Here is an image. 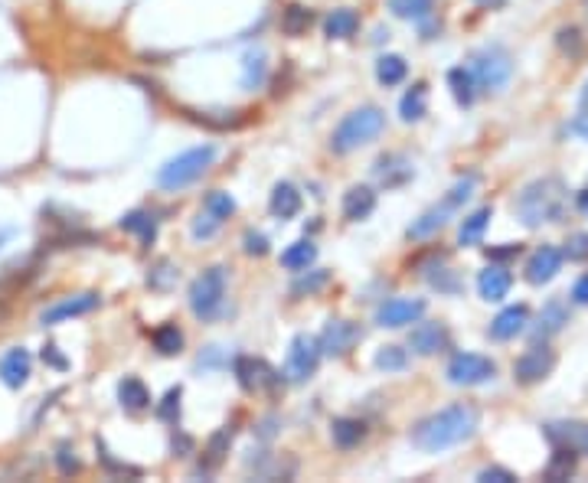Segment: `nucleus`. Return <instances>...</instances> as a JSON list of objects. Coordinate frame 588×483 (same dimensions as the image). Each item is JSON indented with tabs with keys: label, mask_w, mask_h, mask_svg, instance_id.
Instances as JSON below:
<instances>
[{
	"label": "nucleus",
	"mask_w": 588,
	"mask_h": 483,
	"mask_svg": "<svg viewBox=\"0 0 588 483\" xmlns=\"http://www.w3.org/2000/svg\"><path fill=\"white\" fill-rule=\"evenodd\" d=\"M229 441H232V431H229V428H223V431L213 434V438H210V448H206V454H210V464H206V470H213V467H216L219 460L226 458Z\"/></svg>",
	"instance_id": "40"
},
{
	"label": "nucleus",
	"mask_w": 588,
	"mask_h": 483,
	"mask_svg": "<svg viewBox=\"0 0 588 483\" xmlns=\"http://www.w3.org/2000/svg\"><path fill=\"white\" fill-rule=\"evenodd\" d=\"M320 340L311 334H298L291 340V350H288V363H285V375L291 383H308L314 373H318L320 363Z\"/></svg>",
	"instance_id": "7"
},
{
	"label": "nucleus",
	"mask_w": 588,
	"mask_h": 483,
	"mask_svg": "<svg viewBox=\"0 0 588 483\" xmlns=\"http://www.w3.org/2000/svg\"><path fill=\"white\" fill-rule=\"evenodd\" d=\"M154 350H157L160 356H176V353L184 350V334H180L174 324L157 327V330H154Z\"/></svg>",
	"instance_id": "35"
},
{
	"label": "nucleus",
	"mask_w": 588,
	"mask_h": 483,
	"mask_svg": "<svg viewBox=\"0 0 588 483\" xmlns=\"http://www.w3.org/2000/svg\"><path fill=\"white\" fill-rule=\"evenodd\" d=\"M327 281H330L327 271H314L311 278H301V281H294V294H314V291H320V288H324Z\"/></svg>",
	"instance_id": "47"
},
{
	"label": "nucleus",
	"mask_w": 588,
	"mask_h": 483,
	"mask_svg": "<svg viewBox=\"0 0 588 483\" xmlns=\"http://www.w3.org/2000/svg\"><path fill=\"white\" fill-rule=\"evenodd\" d=\"M470 72L478 79V89H484V92H500L513 75L510 52H507L504 46H484V50H478L474 59H470Z\"/></svg>",
	"instance_id": "5"
},
{
	"label": "nucleus",
	"mask_w": 588,
	"mask_h": 483,
	"mask_svg": "<svg viewBox=\"0 0 588 483\" xmlns=\"http://www.w3.org/2000/svg\"><path fill=\"white\" fill-rule=\"evenodd\" d=\"M180 395H184V389H180V385L164 395V402H160V409H157L160 421H176V418H180Z\"/></svg>",
	"instance_id": "43"
},
{
	"label": "nucleus",
	"mask_w": 588,
	"mask_h": 483,
	"mask_svg": "<svg viewBox=\"0 0 588 483\" xmlns=\"http://www.w3.org/2000/svg\"><path fill=\"white\" fill-rule=\"evenodd\" d=\"M121 229L125 232H135V235H141V242L144 245H151L154 242V235H157V223H154V216L151 213H128L125 219H121Z\"/></svg>",
	"instance_id": "34"
},
{
	"label": "nucleus",
	"mask_w": 588,
	"mask_h": 483,
	"mask_svg": "<svg viewBox=\"0 0 588 483\" xmlns=\"http://www.w3.org/2000/svg\"><path fill=\"white\" fill-rule=\"evenodd\" d=\"M422 314H425V300L422 298H389L386 304H379L376 324L389 327V330H399V327H409L415 320H422Z\"/></svg>",
	"instance_id": "10"
},
{
	"label": "nucleus",
	"mask_w": 588,
	"mask_h": 483,
	"mask_svg": "<svg viewBox=\"0 0 588 483\" xmlns=\"http://www.w3.org/2000/svg\"><path fill=\"white\" fill-rule=\"evenodd\" d=\"M314 259H318V245L308 239L294 242V245H288V249L281 251V265H285L288 271H308V265H314Z\"/></svg>",
	"instance_id": "28"
},
{
	"label": "nucleus",
	"mask_w": 588,
	"mask_h": 483,
	"mask_svg": "<svg viewBox=\"0 0 588 483\" xmlns=\"http://www.w3.org/2000/svg\"><path fill=\"white\" fill-rule=\"evenodd\" d=\"M219 225H223V219L213 216L210 209H203L200 216L194 219V239H213L219 232Z\"/></svg>",
	"instance_id": "42"
},
{
	"label": "nucleus",
	"mask_w": 588,
	"mask_h": 483,
	"mask_svg": "<svg viewBox=\"0 0 588 483\" xmlns=\"http://www.w3.org/2000/svg\"><path fill=\"white\" fill-rule=\"evenodd\" d=\"M572 131L582 134V137L588 141V115H579V118H575V121H572Z\"/></svg>",
	"instance_id": "55"
},
{
	"label": "nucleus",
	"mask_w": 588,
	"mask_h": 483,
	"mask_svg": "<svg viewBox=\"0 0 588 483\" xmlns=\"http://www.w3.org/2000/svg\"><path fill=\"white\" fill-rule=\"evenodd\" d=\"M480 483H513L517 480V474L513 470H507V467H484L478 474Z\"/></svg>",
	"instance_id": "49"
},
{
	"label": "nucleus",
	"mask_w": 588,
	"mask_h": 483,
	"mask_svg": "<svg viewBox=\"0 0 588 483\" xmlns=\"http://www.w3.org/2000/svg\"><path fill=\"white\" fill-rule=\"evenodd\" d=\"M356 340H360V327L350 320H330L320 334V350L327 356H346L356 346Z\"/></svg>",
	"instance_id": "12"
},
{
	"label": "nucleus",
	"mask_w": 588,
	"mask_h": 483,
	"mask_svg": "<svg viewBox=\"0 0 588 483\" xmlns=\"http://www.w3.org/2000/svg\"><path fill=\"white\" fill-rule=\"evenodd\" d=\"M510 284H513V278L504 265H490L478 275V291L484 300H504L507 294H510Z\"/></svg>",
	"instance_id": "17"
},
{
	"label": "nucleus",
	"mask_w": 588,
	"mask_h": 483,
	"mask_svg": "<svg viewBox=\"0 0 588 483\" xmlns=\"http://www.w3.org/2000/svg\"><path fill=\"white\" fill-rule=\"evenodd\" d=\"M494 375H497V363L488 356H480V353H458L448 363V383L454 385H480V383H490Z\"/></svg>",
	"instance_id": "8"
},
{
	"label": "nucleus",
	"mask_w": 588,
	"mask_h": 483,
	"mask_svg": "<svg viewBox=\"0 0 588 483\" xmlns=\"http://www.w3.org/2000/svg\"><path fill=\"white\" fill-rule=\"evenodd\" d=\"M478 425L480 415L474 405H448V409L435 412V415L422 418L419 425L412 428V444L425 450V454H441V450L474 438Z\"/></svg>",
	"instance_id": "1"
},
{
	"label": "nucleus",
	"mask_w": 588,
	"mask_h": 483,
	"mask_svg": "<svg viewBox=\"0 0 588 483\" xmlns=\"http://www.w3.org/2000/svg\"><path fill=\"white\" fill-rule=\"evenodd\" d=\"M553 369H555V353L549 350L546 343H533V346L513 363V379L520 385H536V383H543Z\"/></svg>",
	"instance_id": "9"
},
{
	"label": "nucleus",
	"mask_w": 588,
	"mask_h": 483,
	"mask_svg": "<svg viewBox=\"0 0 588 483\" xmlns=\"http://www.w3.org/2000/svg\"><path fill=\"white\" fill-rule=\"evenodd\" d=\"M575 203H579V209L588 216V190H582L579 196H575Z\"/></svg>",
	"instance_id": "57"
},
{
	"label": "nucleus",
	"mask_w": 588,
	"mask_h": 483,
	"mask_svg": "<svg viewBox=\"0 0 588 483\" xmlns=\"http://www.w3.org/2000/svg\"><path fill=\"white\" fill-rule=\"evenodd\" d=\"M373 174H376V180L383 186H403L412 176V164L403 157V154H386V157L376 160Z\"/></svg>",
	"instance_id": "18"
},
{
	"label": "nucleus",
	"mask_w": 588,
	"mask_h": 483,
	"mask_svg": "<svg viewBox=\"0 0 588 483\" xmlns=\"http://www.w3.org/2000/svg\"><path fill=\"white\" fill-rule=\"evenodd\" d=\"M405 363H409V353L403 346H383L376 353V366L386 369V373H399V369H405Z\"/></svg>",
	"instance_id": "39"
},
{
	"label": "nucleus",
	"mask_w": 588,
	"mask_h": 483,
	"mask_svg": "<svg viewBox=\"0 0 588 483\" xmlns=\"http://www.w3.org/2000/svg\"><path fill=\"white\" fill-rule=\"evenodd\" d=\"M405 75H409V66H405L403 56H395V52H389V56H379L376 62V79L386 89H393V85L405 82Z\"/></svg>",
	"instance_id": "32"
},
{
	"label": "nucleus",
	"mask_w": 588,
	"mask_h": 483,
	"mask_svg": "<svg viewBox=\"0 0 588 483\" xmlns=\"http://www.w3.org/2000/svg\"><path fill=\"white\" fill-rule=\"evenodd\" d=\"M203 209H210L213 216L223 219V223H226V219L235 213V200H232V196H229V193L213 190V193H206V200H203Z\"/></svg>",
	"instance_id": "38"
},
{
	"label": "nucleus",
	"mask_w": 588,
	"mask_h": 483,
	"mask_svg": "<svg viewBox=\"0 0 588 483\" xmlns=\"http://www.w3.org/2000/svg\"><path fill=\"white\" fill-rule=\"evenodd\" d=\"M448 203L441 209H429V213H422L415 223L409 225V239H429V235H435L438 229H445V223H448Z\"/></svg>",
	"instance_id": "30"
},
{
	"label": "nucleus",
	"mask_w": 588,
	"mask_h": 483,
	"mask_svg": "<svg viewBox=\"0 0 588 483\" xmlns=\"http://www.w3.org/2000/svg\"><path fill=\"white\" fill-rule=\"evenodd\" d=\"M356 30H360V17H356V10H350V7L334 10V14L324 20V33H327L330 40H350Z\"/></svg>",
	"instance_id": "24"
},
{
	"label": "nucleus",
	"mask_w": 588,
	"mask_h": 483,
	"mask_svg": "<svg viewBox=\"0 0 588 483\" xmlns=\"http://www.w3.org/2000/svg\"><path fill=\"white\" fill-rule=\"evenodd\" d=\"M216 160V147L213 144H200V147H190L184 154H176L174 160H167L164 167L157 170V184L164 190H184L186 184L200 180L210 164Z\"/></svg>",
	"instance_id": "4"
},
{
	"label": "nucleus",
	"mask_w": 588,
	"mask_h": 483,
	"mask_svg": "<svg viewBox=\"0 0 588 483\" xmlns=\"http://www.w3.org/2000/svg\"><path fill=\"white\" fill-rule=\"evenodd\" d=\"M245 255H269V239L261 232H245Z\"/></svg>",
	"instance_id": "50"
},
{
	"label": "nucleus",
	"mask_w": 588,
	"mask_h": 483,
	"mask_svg": "<svg viewBox=\"0 0 588 483\" xmlns=\"http://www.w3.org/2000/svg\"><path fill=\"white\" fill-rule=\"evenodd\" d=\"M99 308V294L85 291V294H76V298H66V300H56L52 308L43 310V324L52 327V324H62V320H72V317H82L89 310Z\"/></svg>",
	"instance_id": "14"
},
{
	"label": "nucleus",
	"mask_w": 588,
	"mask_h": 483,
	"mask_svg": "<svg viewBox=\"0 0 588 483\" xmlns=\"http://www.w3.org/2000/svg\"><path fill=\"white\" fill-rule=\"evenodd\" d=\"M569 324V308H565L563 300H549L546 308L539 310V320H536V336H553V334H559L563 327Z\"/></svg>",
	"instance_id": "20"
},
{
	"label": "nucleus",
	"mask_w": 588,
	"mask_h": 483,
	"mask_svg": "<svg viewBox=\"0 0 588 483\" xmlns=\"http://www.w3.org/2000/svg\"><path fill=\"white\" fill-rule=\"evenodd\" d=\"M118 399H121V405H125L128 412L151 409V392H147V385H144L141 379H135V375L121 379V385H118Z\"/></svg>",
	"instance_id": "23"
},
{
	"label": "nucleus",
	"mask_w": 588,
	"mask_h": 483,
	"mask_svg": "<svg viewBox=\"0 0 588 483\" xmlns=\"http://www.w3.org/2000/svg\"><path fill=\"white\" fill-rule=\"evenodd\" d=\"M330 438H334L337 448H356V444L366 438V425H363L360 418H334V425H330Z\"/></svg>",
	"instance_id": "21"
},
{
	"label": "nucleus",
	"mask_w": 588,
	"mask_h": 483,
	"mask_svg": "<svg viewBox=\"0 0 588 483\" xmlns=\"http://www.w3.org/2000/svg\"><path fill=\"white\" fill-rule=\"evenodd\" d=\"M572 300H575V304H588V275H582L579 281H575V288H572Z\"/></svg>",
	"instance_id": "53"
},
{
	"label": "nucleus",
	"mask_w": 588,
	"mask_h": 483,
	"mask_svg": "<svg viewBox=\"0 0 588 483\" xmlns=\"http://www.w3.org/2000/svg\"><path fill=\"white\" fill-rule=\"evenodd\" d=\"M308 24H311V14L304 7H288V14H285V33H291V36H298L301 30H308Z\"/></svg>",
	"instance_id": "46"
},
{
	"label": "nucleus",
	"mask_w": 588,
	"mask_h": 483,
	"mask_svg": "<svg viewBox=\"0 0 588 483\" xmlns=\"http://www.w3.org/2000/svg\"><path fill=\"white\" fill-rule=\"evenodd\" d=\"M582 109L588 111V85H585V92H582Z\"/></svg>",
	"instance_id": "58"
},
{
	"label": "nucleus",
	"mask_w": 588,
	"mask_h": 483,
	"mask_svg": "<svg viewBox=\"0 0 588 483\" xmlns=\"http://www.w3.org/2000/svg\"><path fill=\"white\" fill-rule=\"evenodd\" d=\"M269 206L278 219H294L298 213H301V193H298V186H291V184H278L275 190H271Z\"/></svg>",
	"instance_id": "22"
},
{
	"label": "nucleus",
	"mask_w": 588,
	"mask_h": 483,
	"mask_svg": "<svg viewBox=\"0 0 588 483\" xmlns=\"http://www.w3.org/2000/svg\"><path fill=\"white\" fill-rule=\"evenodd\" d=\"M572 474H575V448H555V454L549 458L543 477H546L549 483H559V480H569Z\"/></svg>",
	"instance_id": "31"
},
{
	"label": "nucleus",
	"mask_w": 588,
	"mask_h": 483,
	"mask_svg": "<svg viewBox=\"0 0 588 483\" xmlns=\"http://www.w3.org/2000/svg\"><path fill=\"white\" fill-rule=\"evenodd\" d=\"M474 186H478V176H464V180H458V184H454V190L448 193V206H461V203H468L470 196H474Z\"/></svg>",
	"instance_id": "44"
},
{
	"label": "nucleus",
	"mask_w": 588,
	"mask_h": 483,
	"mask_svg": "<svg viewBox=\"0 0 588 483\" xmlns=\"http://www.w3.org/2000/svg\"><path fill=\"white\" fill-rule=\"evenodd\" d=\"M409 350L419 353V356H435V353L448 350V330L445 324L429 320V324H419L409 334Z\"/></svg>",
	"instance_id": "13"
},
{
	"label": "nucleus",
	"mask_w": 588,
	"mask_h": 483,
	"mask_svg": "<svg viewBox=\"0 0 588 483\" xmlns=\"http://www.w3.org/2000/svg\"><path fill=\"white\" fill-rule=\"evenodd\" d=\"M389 7H393L395 17L415 20V24H422V20L432 17V10H435V0H389Z\"/></svg>",
	"instance_id": "33"
},
{
	"label": "nucleus",
	"mask_w": 588,
	"mask_h": 483,
	"mask_svg": "<svg viewBox=\"0 0 588 483\" xmlns=\"http://www.w3.org/2000/svg\"><path fill=\"white\" fill-rule=\"evenodd\" d=\"M585 10H588V0H585Z\"/></svg>",
	"instance_id": "60"
},
{
	"label": "nucleus",
	"mask_w": 588,
	"mask_h": 483,
	"mask_svg": "<svg viewBox=\"0 0 588 483\" xmlns=\"http://www.w3.org/2000/svg\"><path fill=\"white\" fill-rule=\"evenodd\" d=\"M30 369H33V359H30V353H26L24 346H17V350H10L0 356V379H4V385H10V389H20V385L30 379Z\"/></svg>",
	"instance_id": "16"
},
{
	"label": "nucleus",
	"mask_w": 588,
	"mask_h": 483,
	"mask_svg": "<svg viewBox=\"0 0 588 483\" xmlns=\"http://www.w3.org/2000/svg\"><path fill=\"white\" fill-rule=\"evenodd\" d=\"M585 450H588V431H585Z\"/></svg>",
	"instance_id": "59"
},
{
	"label": "nucleus",
	"mask_w": 588,
	"mask_h": 483,
	"mask_svg": "<svg viewBox=\"0 0 588 483\" xmlns=\"http://www.w3.org/2000/svg\"><path fill=\"white\" fill-rule=\"evenodd\" d=\"M43 359H46L50 366H56V369H66L69 366L66 356H59V353H56V346H46V350H43Z\"/></svg>",
	"instance_id": "54"
},
{
	"label": "nucleus",
	"mask_w": 588,
	"mask_h": 483,
	"mask_svg": "<svg viewBox=\"0 0 588 483\" xmlns=\"http://www.w3.org/2000/svg\"><path fill=\"white\" fill-rule=\"evenodd\" d=\"M490 219H494V209H490V206L478 209V213H470V216L461 223V229H458V242H461V245H478L480 235L488 232Z\"/></svg>",
	"instance_id": "29"
},
{
	"label": "nucleus",
	"mask_w": 588,
	"mask_h": 483,
	"mask_svg": "<svg viewBox=\"0 0 588 483\" xmlns=\"http://www.w3.org/2000/svg\"><path fill=\"white\" fill-rule=\"evenodd\" d=\"M546 438L555 448H575V438H579V428L575 425H549Z\"/></svg>",
	"instance_id": "41"
},
{
	"label": "nucleus",
	"mask_w": 588,
	"mask_h": 483,
	"mask_svg": "<svg viewBox=\"0 0 588 483\" xmlns=\"http://www.w3.org/2000/svg\"><path fill=\"white\" fill-rule=\"evenodd\" d=\"M478 7H484V10H497V7H504L507 0H474Z\"/></svg>",
	"instance_id": "56"
},
{
	"label": "nucleus",
	"mask_w": 588,
	"mask_h": 483,
	"mask_svg": "<svg viewBox=\"0 0 588 483\" xmlns=\"http://www.w3.org/2000/svg\"><path fill=\"white\" fill-rule=\"evenodd\" d=\"M569 206V190L559 176H539L520 190L513 200V213L526 229H539L543 223H563Z\"/></svg>",
	"instance_id": "2"
},
{
	"label": "nucleus",
	"mask_w": 588,
	"mask_h": 483,
	"mask_svg": "<svg viewBox=\"0 0 588 483\" xmlns=\"http://www.w3.org/2000/svg\"><path fill=\"white\" fill-rule=\"evenodd\" d=\"M569 261H585L588 259V232H575L569 235V242H565V251H563Z\"/></svg>",
	"instance_id": "45"
},
{
	"label": "nucleus",
	"mask_w": 588,
	"mask_h": 483,
	"mask_svg": "<svg viewBox=\"0 0 588 483\" xmlns=\"http://www.w3.org/2000/svg\"><path fill=\"white\" fill-rule=\"evenodd\" d=\"M386 128V111L376 109V105H363V109L350 111V115L334 128L330 134V150L334 154H350V150H360L366 144H373Z\"/></svg>",
	"instance_id": "3"
},
{
	"label": "nucleus",
	"mask_w": 588,
	"mask_h": 483,
	"mask_svg": "<svg viewBox=\"0 0 588 483\" xmlns=\"http://www.w3.org/2000/svg\"><path fill=\"white\" fill-rule=\"evenodd\" d=\"M373 209H376V193H373L370 186H350V190L344 193V216L350 219V223L366 219Z\"/></svg>",
	"instance_id": "19"
},
{
	"label": "nucleus",
	"mask_w": 588,
	"mask_h": 483,
	"mask_svg": "<svg viewBox=\"0 0 588 483\" xmlns=\"http://www.w3.org/2000/svg\"><path fill=\"white\" fill-rule=\"evenodd\" d=\"M517 255H520V245H507V249H488V259H494V261L517 259Z\"/></svg>",
	"instance_id": "51"
},
{
	"label": "nucleus",
	"mask_w": 588,
	"mask_h": 483,
	"mask_svg": "<svg viewBox=\"0 0 588 483\" xmlns=\"http://www.w3.org/2000/svg\"><path fill=\"white\" fill-rule=\"evenodd\" d=\"M59 470L62 474H72V470H79V460L76 458H69V448H59Z\"/></svg>",
	"instance_id": "52"
},
{
	"label": "nucleus",
	"mask_w": 588,
	"mask_h": 483,
	"mask_svg": "<svg viewBox=\"0 0 588 483\" xmlns=\"http://www.w3.org/2000/svg\"><path fill=\"white\" fill-rule=\"evenodd\" d=\"M425 111H429V89H425V82H415L399 101V115H403V121H419V118H425Z\"/></svg>",
	"instance_id": "27"
},
{
	"label": "nucleus",
	"mask_w": 588,
	"mask_h": 483,
	"mask_svg": "<svg viewBox=\"0 0 588 483\" xmlns=\"http://www.w3.org/2000/svg\"><path fill=\"white\" fill-rule=\"evenodd\" d=\"M529 324V310L526 304H513V308L500 310V314L490 320V336L494 340H513V336H520Z\"/></svg>",
	"instance_id": "15"
},
{
	"label": "nucleus",
	"mask_w": 588,
	"mask_h": 483,
	"mask_svg": "<svg viewBox=\"0 0 588 483\" xmlns=\"http://www.w3.org/2000/svg\"><path fill=\"white\" fill-rule=\"evenodd\" d=\"M226 300V268H206L194 284H190V310L200 320H213Z\"/></svg>",
	"instance_id": "6"
},
{
	"label": "nucleus",
	"mask_w": 588,
	"mask_h": 483,
	"mask_svg": "<svg viewBox=\"0 0 588 483\" xmlns=\"http://www.w3.org/2000/svg\"><path fill=\"white\" fill-rule=\"evenodd\" d=\"M265 52H249L242 62V85L245 89H255V85H261V79H265Z\"/></svg>",
	"instance_id": "37"
},
{
	"label": "nucleus",
	"mask_w": 588,
	"mask_h": 483,
	"mask_svg": "<svg viewBox=\"0 0 588 483\" xmlns=\"http://www.w3.org/2000/svg\"><path fill=\"white\" fill-rule=\"evenodd\" d=\"M565 255L555 245H539L526 261V281L529 284H549L559 271H563Z\"/></svg>",
	"instance_id": "11"
},
{
	"label": "nucleus",
	"mask_w": 588,
	"mask_h": 483,
	"mask_svg": "<svg viewBox=\"0 0 588 483\" xmlns=\"http://www.w3.org/2000/svg\"><path fill=\"white\" fill-rule=\"evenodd\" d=\"M438 271V268H435ZM429 284L432 288H438V291H448V294H454L458 288H461V281L454 278V271H448V268H441L438 275H429Z\"/></svg>",
	"instance_id": "48"
},
{
	"label": "nucleus",
	"mask_w": 588,
	"mask_h": 483,
	"mask_svg": "<svg viewBox=\"0 0 588 483\" xmlns=\"http://www.w3.org/2000/svg\"><path fill=\"white\" fill-rule=\"evenodd\" d=\"M261 366H265V363H259V359H249V356H239L235 359V375H239V385H242V389H259L261 383H271V385H278V379H275V373H265V375H259L261 373Z\"/></svg>",
	"instance_id": "26"
},
{
	"label": "nucleus",
	"mask_w": 588,
	"mask_h": 483,
	"mask_svg": "<svg viewBox=\"0 0 588 483\" xmlns=\"http://www.w3.org/2000/svg\"><path fill=\"white\" fill-rule=\"evenodd\" d=\"M555 46L565 52L569 59H582L585 56V40H582L579 26H563L559 36H555Z\"/></svg>",
	"instance_id": "36"
},
{
	"label": "nucleus",
	"mask_w": 588,
	"mask_h": 483,
	"mask_svg": "<svg viewBox=\"0 0 588 483\" xmlns=\"http://www.w3.org/2000/svg\"><path fill=\"white\" fill-rule=\"evenodd\" d=\"M448 85H451V95L454 101L461 105V109H468V105H474V95H478V79H474V72L464 66L451 69L448 72Z\"/></svg>",
	"instance_id": "25"
}]
</instances>
